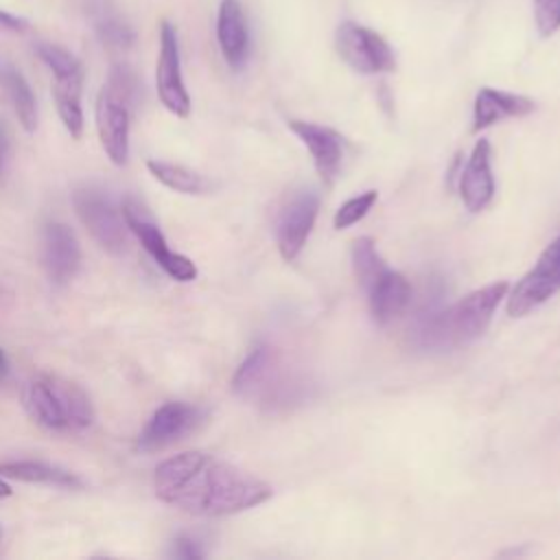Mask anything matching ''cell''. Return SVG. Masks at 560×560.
<instances>
[{
	"label": "cell",
	"mask_w": 560,
	"mask_h": 560,
	"mask_svg": "<svg viewBox=\"0 0 560 560\" xmlns=\"http://www.w3.org/2000/svg\"><path fill=\"white\" fill-rule=\"evenodd\" d=\"M44 265L55 284L74 278L81 265V247L66 223H48L44 230Z\"/></svg>",
	"instance_id": "cell-16"
},
{
	"label": "cell",
	"mask_w": 560,
	"mask_h": 560,
	"mask_svg": "<svg viewBox=\"0 0 560 560\" xmlns=\"http://www.w3.org/2000/svg\"><path fill=\"white\" fill-rule=\"evenodd\" d=\"M37 55L52 70V74L81 68V61L70 50H66L63 46H57V44H46V42L37 44Z\"/></svg>",
	"instance_id": "cell-24"
},
{
	"label": "cell",
	"mask_w": 560,
	"mask_h": 560,
	"mask_svg": "<svg viewBox=\"0 0 560 560\" xmlns=\"http://www.w3.org/2000/svg\"><path fill=\"white\" fill-rule=\"evenodd\" d=\"M335 48L354 72L383 74L396 70V55L392 46L376 31L357 22L348 20L337 26Z\"/></svg>",
	"instance_id": "cell-7"
},
{
	"label": "cell",
	"mask_w": 560,
	"mask_h": 560,
	"mask_svg": "<svg viewBox=\"0 0 560 560\" xmlns=\"http://www.w3.org/2000/svg\"><path fill=\"white\" fill-rule=\"evenodd\" d=\"M171 553L175 556V558H186V560H190V558H203V547H201V542L197 540V538H192V536H188V534H182V536H177L175 540H173V549H171Z\"/></svg>",
	"instance_id": "cell-27"
},
{
	"label": "cell",
	"mask_w": 560,
	"mask_h": 560,
	"mask_svg": "<svg viewBox=\"0 0 560 560\" xmlns=\"http://www.w3.org/2000/svg\"><path fill=\"white\" fill-rule=\"evenodd\" d=\"M289 129L302 140L308 149L315 171L326 186H332L339 177L341 162H343V138L324 125L308 122V120H289Z\"/></svg>",
	"instance_id": "cell-13"
},
{
	"label": "cell",
	"mask_w": 560,
	"mask_h": 560,
	"mask_svg": "<svg viewBox=\"0 0 560 560\" xmlns=\"http://www.w3.org/2000/svg\"><path fill=\"white\" fill-rule=\"evenodd\" d=\"M96 131L107 158L122 166L129 158V105L105 85L96 101Z\"/></svg>",
	"instance_id": "cell-14"
},
{
	"label": "cell",
	"mask_w": 560,
	"mask_h": 560,
	"mask_svg": "<svg viewBox=\"0 0 560 560\" xmlns=\"http://www.w3.org/2000/svg\"><path fill=\"white\" fill-rule=\"evenodd\" d=\"M354 276L368 293L372 319L381 326L396 319L411 302V284L400 273L385 265L370 236L352 243Z\"/></svg>",
	"instance_id": "cell-4"
},
{
	"label": "cell",
	"mask_w": 560,
	"mask_h": 560,
	"mask_svg": "<svg viewBox=\"0 0 560 560\" xmlns=\"http://www.w3.org/2000/svg\"><path fill=\"white\" fill-rule=\"evenodd\" d=\"M232 389L241 398L273 407L298 400L302 383L284 370L278 352L269 343H258L236 368Z\"/></svg>",
	"instance_id": "cell-5"
},
{
	"label": "cell",
	"mask_w": 560,
	"mask_h": 560,
	"mask_svg": "<svg viewBox=\"0 0 560 560\" xmlns=\"http://www.w3.org/2000/svg\"><path fill=\"white\" fill-rule=\"evenodd\" d=\"M4 155H7V136L0 127V168H2V162H4Z\"/></svg>",
	"instance_id": "cell-29"
},
{
	"label": "cell",
	"mask_w": 560,
	"mask_h": 560,
	"mask_svg": "<svg viewBox=\"0 0 560 560\" xmlns=\"http://www.w3.org/2000/svg\"><path fill=\"white\" fill-rule=\"evenodd\" d=\"M7 370V357H4V350L0 348V372Z\"/></svg>",
	"instance_id": "cell-31"
},
{
	"label": "cell",
	"mask_w": 560,
	"mask_h": 560,
	"mask_svg": "<svg viewBox=\"0 0 560 560\" xmlns=\"http://www.w3.org/2000/svg\"><path fill=\"white\" fill-rule=\"evenodd\" d=\"M160 501L195 516H230L271 499L267 481L203 451H184L158 464Z\"/></svg>",
	"instance_id": "cell-1"
},
{
	"label": "cell",
	"mask_w": 560,
	"mask_h": 560,
	"mask_svg": "<svg viewBox=\"0 0 560 560\" xmlns=\"http://www.w3.org/2000/svg\"><path fill=\"white\" fill-rule=\"evenodd\" d=\"M120 212L129 232L136 234V238L142 243L149 256L164 269V273H168L177 282H190L197 278V265L188 256L173 252L168 247L162 230L153 223V219L136 199H125Z\"/></svg>",
	"instance_id": "cell-8"
},
{
	"label": "cell",
	"mask_w": 560,
	"mask_h": 560,
	"mask_svg": "<svg viewBox=\"0 0 560 560\" xmlns=\"http://www.w3.org/2000/svg\"><path fill=\"white\" fill-rule=\"evenodd\" d=\"M13 494V488L0 477V499H7V497H11Z\"/></svg>",
	"instance_id": "cell-30"
},
{
	"label": "cell",
	"mask_w": 560,
	"mask_h": 560,
	"mask_svg": "<svg viewBox=\"0 0 560 560\" xmlns=\"http://www.w3.org/2000/svg\"><path fill=\"white\" fill-rule=\"evenodd\" d=\"M81 94H83V66L55 74V83H52L55 107H57V114H59L66 131L74 140H79L83 136V125H85Z\"/></svg>",
	"instance_id": "cell-19"
},
{
	"label": "cell",
	"mask_w": 560,
	"mask_h": 560,
	"mask_svg": "<svg viewBox=\"0 0 560 560\" xmlns=\"http://www.w3.org/2000/svg\"><path fill=\"white\" fill-rule=\"evenodd\" d=\"M24 405L31 418L50 431H83L94 422L88 392L57 374H39L28 381Z\"/></svg>",
	"instance_id": "cell-3"
},
{
	"label": "cell",
	"mask_w": 560,
	"mask_h": 560,
	"mask_svg": "<svg viewBox=\"0 0 560 560\" xmlns=\"http://www.w3.org/2000/svg\"><path fill=\"white\" fill-rule=\"evenodd\" d=\"M217 42L228 66L238 70L249 52L247 22L238 0H221L217 15Z\"/></svg>",
	"instance_id": "cell-18"
},
{
	"label": "cell",
	"mask_w": 560,
	"mask_h": 560,
	"mask_svg": "<svg viewBox=\"0 0 560 560\" xmlns=\"http://www.w3.org/2000/svg\"><path fill=\"white\" fill-rule=\"evenodd\" d=\"M376 199H378V192H376V190H365V192H359V195L350 197V199L343 201V203L339 206V210L335 212L332 225H335L337 230H346V228L359 223V221L372 210V206L376 203Z\"/></svg>",
	"instance_id": "cell-23"
},
{
	"label": "cell",
	"mask_w": 560,
	"mask_h": 560,
	"mask_svg": "<svg viewBox=\"0 0 560 560\" xmlns=\"http://www.w3.org/2000/svg\"><path fill=\"white\" fill-rule=\"evenodd\" d=\"M155 88L162 105L175 114L177 118H186L190 114V94L182 79V63H179V44L177 31L171 22L160 24V52L155 66Z\"/></svg>",
	"instance_id": "cell-10"
},
{
	"label": "cell",
	"mask_w": 560,
	"mask_h": 560,
	"mask_svg": "<svg viewBox=\"0 0 560 560\" xmlns=\"http://www.w3.org/2000/svg\"><path fill=\"white\" fill-rule=\"evenodd\" d=\"M203 418V411L195 405L182 402V400H171L160 405L142 433L138 435V448L149 453V451H160L184 435H188Z\"/></svg>",
	"instance_id": "cell-12"
},
{
	"label": "cell",
	"mask_w": 560,
	"mask_h": 560,
	"mask_svg": "<svg viewBox=\"0 0 560 560\" xmlns=\"http://www.w3.org/2000/svg\"><path fill=\"white\" fill-rule=\"evenodd\" d=\"M536 109V103L523 94L494 88H481L472 105V131H481L505 118H521Z\"/></svg>",
	"instance_id": "cell-17"
},
{
	"label": "cell",
	"mask_w": 560,
	"mask_h": 560,
	"mask_svg": "<svg viewBox=\"0 0 560 560\" xmlns=\"http://www.w3.org/2000/svg\"><path fill=\"white\" fill-rule=\"evenodd\" d=\"M534 22L540 37L560 31V0H534Z\"/></svg>",
	"instance_id": "cell-25"
},
{
	"label": "cell",
	"mask_w": 560,
	"mask_h": 560,
	"mask_svg": "<svg viewBox=\"0 0 560 560\" xmlns=\"http://www.w3.org/2000/svg\"><path fill=\"white\" fill-rule=\"evenodd\" d=\"M72 203L81 223L103 249L120 254L127 247L129 228L107 195L94 188H79L72 195Z\"/></svg>",
	"instance_id": "cell-9"
},
{
	"label": "cell",
	"mask_w": 560,
	"mask_h": 560,
	"mask_svg": "<svg viewBox=\"0 0 560 560\" xmlns=\"http://www.w3.org/2000/svg\"><path fill=\"white\" fill-rule=\"evenodd\" d=\"M0 28H7V31H24L26 28V20L18 18V15H11L7 11L0 9Z\"/></svg>",
	"instance_id": "cell-28"
},
{
	"label": "cell",
	"mask_w": 560,
	"mask_h": 560,
	"mask_svg": "<svg viewBox=\"0 0 560 560\" xmlns=\"http://www.w3.org/2000/svg\"><path fill=\"white\" fill-rule=\"evenodd\" d=\"M508 289L510 284L503 280L492 282L459 298L446 308L420 315L411 330L413 343L427 352H448L475 341L490 326Z\"/></svg>",
	"instance_id": "cell-2"
},
{
	"label": "cell",
	"mask_w": 560,
	"mask_h": 560,
	"mask_svg": "<svg viewBox=\"0 0 560 560\" xmlns=\"http://www.w3.org/2000/svg\"><path fill=\"white\" fill-rule=\"evenodd\" d=\"M0 477L26 481V483H44V486H59V488H83V479L61 466L46 464V462H33V459H20V462H2L0 464Z\"/></svg>",
	"instance_id": "cell-20"
},
{
	"label": "cell",
	"mask_w": 560,
	"mask_h": 560,
	"mask_svg": "<svg viewBox=\"0 0 560 560\" xmlns=\"http://www.w3.org/2000/svg\"><path fill=\"white\" fill-rule=\"evenodd\" d=\"M0 536H2V532H0Z\"/></svg>",
	"instance_id": "cell-32"
},
{
	"label": "cell",
	"mask_w": 560,
	"mask_h": 560,
	"mask_svg": "<svg viewBox=\"0 0 560 560\" xmlns=\"http://www.w3.org/2000/svg\"><path fill=\"white\" fill-rule=\"evenodd\" d=\"M98 35L107 46L114 48H127L133 42V33L127 24L118 22V20H105L98 24Z\"/></svg>",
	"instance_id": "cell-26"
},
{
	"label": "cell",
	"mask_w": 560,
	"mask_h": 560,
	"mask_svg": "<svg viewBox=\"0 0 560 560\" xmlns=\"http://www.w3.org/2000/svg\"><path fill=\"white\" fill-rule=\"evenodd\" d=\"M2 81H4L7 94L11 98V105L18 114V120L22 122V127L28 133L35 131V127H37V103H35V96H33V90H31L28 81L15 68H4Z\"/></svg>",
	"instance_id": "cell-22"
},
{
	"label": "cell",
	"mask_w": 560,
	"mask_h": 560,
	"mask_svg": "<svg viewBox=\"0 0 560 560\" xmlns=\"http://www.w3.org/2000/svg\"><path fill=\"white\" fill-rule=\"evenodd\" d=\"M149 173L164 184L166 188L175 190V192H184V195H201L206 190H210V182L199 175L197 171L182 166V164H173V162H164V160H149L147 162Z\"/></svg>",
	"instance_id": "cell-21"
},
{
	"label": "cell",
	"mask_w": 560,
	"mask_h": 560,
	"mask_svg": "<svg viewBox=\"0 0 560 560\" xmlns=\"http://www.w3.org/2000/svg\"><path fill=\"white\" fill-rule=\"evenodd\" d=\"M459 197L470 212H481L494 197V175L490 164V142L477 140L466 166L459 173Z\"/></svg>",
	"instance_id": "cell-15"
},
{
	"label": "cell",
	"mask_w": 560,
	"mask_h": 560,
	"mask_svg": "<svg viewBox=\"0 0 560 560\" xmlns=\"http://www.w3.org/2000/svg\"><path fill=\"white\" fill-rule=\"evenodd\" d=\"M319 210V197L313 190H298L282 206L276 221V243L284 260H295L304 249Z\"/></svg>",
	"instance_id": "cell-11"
},
{
	"label": "cell",
	"mask_w": 560,
	"mask_h": 560,
	"mask_svg": "<svg viewBox=\"0 0 560 560\" xmlns=\"http://www.w3.org/2000/svg\"><path fill=\"white\" fill-rule=\"evenodd\" d=\"M560 291V234L540 252L534 267L505 293L510 317H525Z\"/></svg>",
	"instance_id": "cell-6"
}]
</instances>
